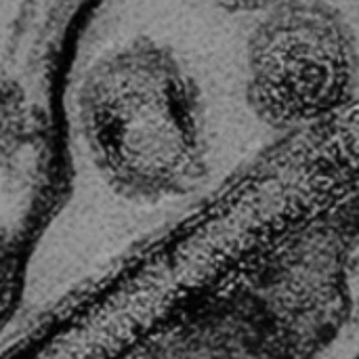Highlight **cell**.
<instances>
[{
    "label": "cell",
    "instance_id": "obj_1",
    "mask_svg": "<svg viewBox=\"0 0 359 359\" xmlns=\"http://www.w3.org/2000/svg\"><path fill=\"white\" fill-rule=\"evenodd\" d=\"M78 122L95 168L126 200L181 198L206 177L200 90L179 59L149 38L86 72Z\"/></svg>",
    "mask_w": 359,
    "mask_h": 359
},
{
    "label": "cell",
    "instance_id": "obj_2",
    "mask_svg": "<svg viewBox=\"0 0 359 359\" xmlns=\"http://www.w3.org/2000/svg\"><path fill=\"white\" fill-rule=\"evenodd\" d=\"M358 86L355 38L322 0H282L263 13L246 48V101L271 128L334 116Z\"/></svg>",
    "mask_w": 359,
    "mask_h": 359
},
{
    "label": "cell",
    "instance_id": "obj_3",
    "mask_svg": "<svg viewBox=\"0 0 359 359\" xmlns=\"http://www.w3.org/2000/svg\"><path fill=\"white\" fill-rule=\"evenodd\" d=\"M229 13H265L282 0H210Z\"/></svg>",
    "mask_w": 359,
    "mask_h": 359
}]
</instances>
